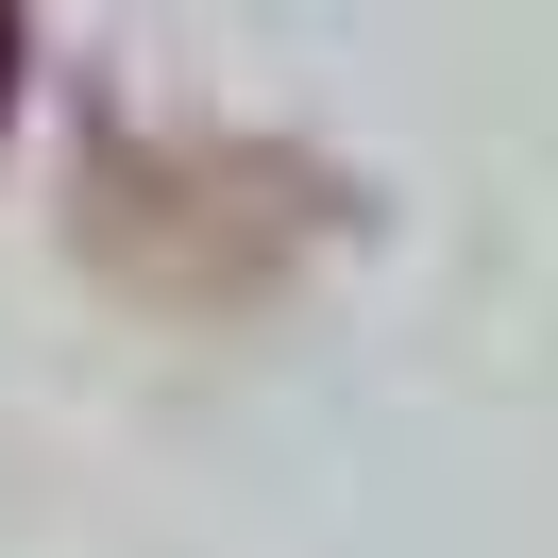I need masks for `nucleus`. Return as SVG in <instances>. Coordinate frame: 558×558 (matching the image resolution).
Returning a JSON list of instances; mask_svg holds the SVG:
<instances>
[{
	"label": "nucleus",
	"instance_id": "obj_1",
	"mask_svg": "<svg viewBox=\"0 0 558 558\" xmlns=\"http://www.w3.org/2000/svg\"><path fill=\"white\" fill-rule=\"evenodd\" d=\"M0 102H17V0H0Z\"/></svg>",
	"mask_w": 558,
	"mask_h": 558
}]
</instances>
